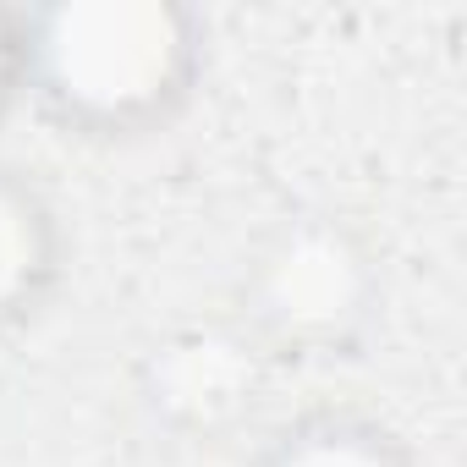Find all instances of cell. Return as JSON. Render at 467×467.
Returning a JSON list of instances; mask_svg holds the SVG:
<instances>
[{"instance_id": "cell-1", "label": "cell", "mask_w": 467, "mask_h": 467, "mask_svg": "<svg viewBox=\"0 0 467 467\" xmlns=\"http://www.w3.org/2000/svg\"><path fill=\"white\" fill-rule=\"evenodd\" d=\"M209 78V17L187 0L12 6L17 105L78 149H138L187 121Z\"/></svg>"}, {"instance_id": "cell-2", "label": "cell", "mask_w": 467, "mask_h": 467, "mask_svg": "<svg viewBox=\"0 0 467 467\" xmlns=\"http://www.w3.org/2000/svg\"><path fill=\"white\" fill-rule=\"evenodd\" d=\"M220 308L281 374L341 368L385 330L390 254L347 203H286L248 237Z\"/></svg>"}, {"instance_id": "cell-3", "label": "cell", "mask_w": 467, "mask_h": 467, "mask_svg": "<svg viewBox=\"0 0 467 467\" xmlns=\"http://www.w3.org/2000/svg\"><path fill=\"white\" fill-rule=\"evenodd\" d=\"M286 374L243 336L225 308H192L149 336L132 363V407L176 451H225L270 423Z\"/></svg>"}, {"instance_id": "cell-4", "label": "cell", "mask_w": 467, "mask_h": 467, "mask_svg": "<svg viewBox=\"0 0 467 467\" xmlns=\"http://www.w3.org/2000/svg\"><path fill=\"white\" fill-rule=\"evenodd\" d=\"M72 220L61 198L0 154V341L39 330L72 286Z\"/></svg>"}, {"instance_id": "cell-5", "label": "cell", "mask_w": 467, "mask_h": 467, "mask_svg": "<svg viewBox=\"0 0 467 467\" xmlns=\"http://www.w3.org/2000/svg\"><path fill=\"white\" fill-rule=\"evenodd\" d=\"M237 467H429V462L390 412L330 396L275 412L243 445Z\"/></svg>"}, {"instance_id": "cell-6", "label": "cell", "mask_w": 467, "mask_h": 467, "mask_svg": "<svg viewBox=\"0 0 467 467\" xmlns=\"http://www.w3.org/2000/svg\"><path fill=\"white\" fill-rule=\"evenodd\" d=\"M17 110V83H12V6H0V121Z\"/></svg>"}]
</instances>
